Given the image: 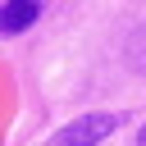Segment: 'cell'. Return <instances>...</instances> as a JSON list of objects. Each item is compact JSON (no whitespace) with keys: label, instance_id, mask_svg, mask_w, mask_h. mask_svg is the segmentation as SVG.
<instances>
[{"label":"cell","instance_id":"1","mask_svg":"<svg viewBox=\"0 0 146 146\" xmlns=\"http://www.w3.org/2000/svg\"><path fill=\"white\" fill-rule=\"evenodd\" d=\"M114 128H119L114 114H82V119H73L68 128L55 132V146H96V141L110 137Z\"/></svg>","mask_w":146,"mask_h":146},{"label":"cell","instance_id":"2","mask_svg":"<svg viewBox=\"0 0 146 146\" xmlns=\"http://www.w3.org/2000/svg\"><path fill=\"white\" fill-rule=\"evenodd\" d=\"M36 23V0H5L0 5V32H23Z\"/></svg>","mask_w":146,"mask_h":146},{"label":"cell","instance_id":"3","mask_svg":"<svg viewBox=\"0 0 146 146\" xmlns=\"http://www.w3.org/2000/svg\"><path fill=\"white\" fill-rule=\"evenodd\" d=\"M123 55H128V64L137 68V73H146V23L128 36V46H123Z\"/></svg>","mask_w":146,"mask_h":146}]
</instances>
